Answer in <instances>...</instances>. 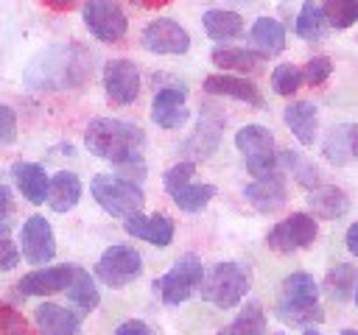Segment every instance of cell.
<instances>
[{"label": "cell", "instance_id": "obj_52", "mask_svg": "<svg viewBox=\"0 0 358 335\" xmlns=\"http://www.w3.org/2000/svg\"><path fill=\"white\" fill-rule=\"evenodd\" d=\"M277 335H282V332H277Z\"/></svg>", "mask_w": 358, "mask_h": 335}, {"label": "cell", "instance_id": "obj_27", "mask_svg": "<svg viewBox=\"0 0 358 335\" xmlns=\"http://www.w3.org/2000/svg\"><path fill=\"white\" fill-rule=\"evenodd\" d=\"M64 293H67L70 304H73L81 315H84V313H92V310L98 307V302H101V293H98V288H95L92 274L84 271L81 265L73 268V279H70V285H67Z\"/></svg>", "mask_w": 358, "mask_h": 335}, {"label": "cell", "instance_id": "obj_23", "mask_svg": "<svg viewBox=\"0 0 358 335\" xmlns=\"http://www.w3.org/2000/svg\"><path fill=\"white\" fill-rule=\"evenodd\" d=\"M285 126L291 128V134L296 137L299 145H313L316 142V128H319V117H316V106L310 100H296L288 103L282 112Z\"/></svg>", "mask_w": 358, "mask_h": 335}, {"label": "cell", "instance_id": "obj_7", "mask_svg": "<svg viewBox=\"0 0 358 335\" xmlns=\"http://www.w3.org/2000/svg\"><path fill=\"white\" fill-rule=\"evenodd\" d=\"M204 279V265L196 254H182L168 274L154 279V293L162 304H182L185 299L193 296V290H199Z\"/></svg>", "mask_w": 358, "mask_h": 335}, {"label": "cell", "instance_id": "obj_33", "mask_svg": "<svg viewBox=\"0 0 358 335\" xmlns=\"http://www.w3.org/2000/svg\"><path fill=\"white\" fill-rule=\"evenodd\" d=\"M322 156L330 165H347L352 159V151H350V123L327 128V134L322 137Z\"/></svg>", "mask_w": 358, "mask_h": 335}, {"label": "cell", "instance_id": "obj_32", "mask_svg": "<svg viewBox=\"0 0 358 335\" xmlns=\"http://www.w3.org/2000/svg\"><path fill=\"white\" fill-rule=\"evenodd\" d=\"M280 170H288L308 193L322 184L319 168H316L308 156H302V154H296V151H280Z\"/></svg>", "mask_w": 358, "mask_h": 335}, {"label": "cell", "instance_id": "obj_12", "mask_svg": "<svg viewBox=\"0 0 358 335\" xmlns=\"http://www.w3.org/2000/svg\"><path fill=\"white\" fill-rule=\"evenodd\" d=\"M140 70L129 59H109L103 64V89L109 103L115 106H129L140 95Z\"/></svg>", "mask_w": 358, "mask_h": 335}, {"label": "cell", "instance_id": "obj_44", "mask_svg": "<svg viewBox=\"0 0 358 335\" xmlns=\"http://www.w3.org/2000/svg\"><path fill=\"white\" fill-rule=\"evenodd\" d=\"M344 240H347L350 254H352V257H358V221H355V223L347 229V237H344Z\"/></svg>", "mask_w": 358, "mask_h": 335}, {"label": "cell", "instance_id": "obj_19", "mask_svg": "<svg viewBox=\"0 0 358 335\" xmlns=\"http://www.w3.org/2000/svg\"><path fill=\"white\" fill-rule=\"evenodd\" d=\"M243 198L257 209V212H274L288 201V187L282 173H271V176H260L255 181H249L243 187Z\"/></svg>", "mask_w": 358, "mask_h": 335}, {"label": "cell", "instance_id": "obj_5", "mask_svg": "<svg viewBox=\"0 0 358 335\" xmlns=\"http://www.w3.org/2000/svg\"><path fill=\"white\" fill-rule=\"evenodd\" d=\"M235 148L243 154L246 170H249L252 179L271 176V173H282V170H280V151H277L274 134H271L266 126L249 123V126L238 128V134H235Z\"/></svg>", "mask_w": 358, "mask_h": 335}, {"label": "cell", "instance_id": "obj_41", "mask_svg": "<svg viewBox=\"0 0 358 335\" xmlns=\"http://www.w3.org/2000/svg\"><path fill=\"white\" fill-rule=\"evenodd\" d=\"M20 262V246L8 237L0 240V271H14Z\"/></svg>", "mask_w": 358, "mask_h": 335}, {"label": "cell", "instance_id": "obj_15", "mask_svg": "<svg viewBox=\"0 0 358 335\" xmlns=\"http://www.w3.org/2000/svg\"><path fill=\"white\" fill-rule=\"evenodd\" d=\"M20 251L31 265H45L56 257V237L42 215H31L20 232Z\"/></svg>", "mask_w": 358, "mask_h": 335}, {"label": "cell", "instance_id": "obj_22", "mask_svg": "<svg viewBox=\"0 0 358 335\" xmlns=\"http://www.w3.org/2000/svg\"><path fill=\"white\" fill-rule=\"evenodd\" d=\"M14 184L20 187V193L25 195V201L31 204H45L48 201V187H50V176L45 173L42 165L36 162H17L11 168Z\"/></svg>", "mask_w": 358, "mask_h": 335}, {"label": "cell", "instance_id": "obj_46", "mask_svg": "<svg viewBox=\"0 0 358 335\" xmlns=\"http://www.w3.org/2000/svg\"><path fill=\"white\" fill-rule=\"evenodd\" d=\"M350 151L352 159H358V123H350Z\"/></svg>", "mask_w": 358, "mask_h": 335}, {"label": "cell", "instance_id": "obj_6", "mask_svg": "<svg viewBox=\"0 0 358 335\" xmlns=\"http://www.w3.org/2000/svg\"><path fill=\"white\" fill-rule=\"evenodd\" d=\"M90 190H92V198L98 201V207L112 218H129V215L140 212L143 201H145L140 184H134L123 176H112V173L92 176Z\"/></svg>", "mask_w": 358, "mask_h": 335}, {"label": "cell", "instance_id": "obj_35", "mask_svg": "<svg viewBox=\"0 0 358 335\" xmlns=\"http://www.w3.org/2000/svg\"><path fill=\"white\" fill-rule=\"evenodd\" d=\"M322 11L330 28H352L358 22V0H322Z\"/></svg>", "mask_w": 358, "mask_h": 335}, {"label": "cell", "instance_id": "obj_50", "mask_svg": "<svg viewBox=\"0 0 358 335\" xmlns=\"http://www.w3.org/2000/svg\"><path fill=\"white\" fill-rule=\"evenodd\" d=\"M302 335H319V332H316V329H310V327H308V329H305V332H302Z\"/></svg>", "mask_w": 358, "mask_h": 335}, {"label": "cell", "instance_id": "obj_17", "mask_svg": "<svg viewBox=\"0 0 358 335\" xmlns=\"http://www.w3.org/2000/svg\"><path fill=\"white\" fill-rule=\"evenodd\" d=\"M34 324L39 335H81V313L56 302H42L34 310Z\"/></svg>", "mask_w": 358, "mask_h": 335}, {"label": "cell", "instance_id": "obj_11", "mask_svg": "<svg viewBox=\"0 0 358 335\" xmlns=\"http://www.w3.org/2000/svg\"><path fill=\"white\" fill-rule=\"evenodd\" d=\"M221 134H224V112H221L218 106L204 103L193 134H190V137L185 140V145H182L185 159L199 162V159L213 156V151H215L218 142H221Z\"/></svg>", "mask_w": 358, "mask_h": 335}, {"label": "cell", "instance_id": "obj_8", "mask_svg": "<svg viewBox=\"0 0 358 335\" xmlns=\"http://www.w3.org/2000/svg\"><path fill=\"white\" fill-rule=\"evenodd\" d=\"M140 274H143V257L134 246H126V243L109 246L95 262V276L106 288H126Z\"/></svg>", "mask_w": 358, "mask_h": 335}, {"label": "cell", "instance_id": "obj_34", "mask_svg": "<svg viewBox=\"0 0 358 335\" xmlns=\"http://www.w3.org/2000/svg\"><path fill=\"white\" fill-rule=\"evenodd\" d=\"M171 198L182 212H201L215 198V187L213 184H201V181H187L176 193H171Z\"/></svg>", "mask_w": 358, "mask_h": 335}, {"label": "cell", "instance_id": "obj_47", "mask_svg": "<svg viewBox=\"0 0 358 335\" xmlns=\"http://www.w3.org/2000/svg\"><path fill=\"white\" fill-rule=\"evenodd\" d=\"M131 3H137V6H143V8H159V6L173 3V0H131Z\"/></svg>", "mask_w": 358, "mask_h": 335}, {"label": "cell", "instance_id": "obj_38", "mask_svg": "<svg viewBox=\"0 0 358 335\" xmlns=\"http://www.w3.org/2000/svg\"><path fill=\"white\" fill-rule=\"evenodd\" d=\"M330 73H333V61L327 56H310L302 67V81L308 87H319L330 78Z\"/></svg>", "mask_w": 358, "mask_h": 335}, {"label": "cell", "instance_id": "obj_48", "mask_svg": "<svg viewBox=\"0 0 358 335\" xmlns=\"http://www.w3.org/2000/svg\"><path fill=\"white\" fill-rule=\"evenodd\" d=\"M3 237H8V221L6 218H0V240Z\"/></svg>", "mask_w": 358, "mask_h": 335}, {"label": "cell", "instance_id": "obj_4", "mask_svg": "<svg viewBox=\"0 0 358 335\" xmlns=\"http://www.w3.org/2000/svg\"><path fill=\"white\" fill-rule=\"evenodd\" d=\"M249 285H252V276L246 265L224 260V262H215L210 271H204L199 290L204 302L221 310H229V307H238V302H243V296L249 293Z\"/></svg>", "mask_w": 358, "mask_h": 335}, {"label": "cell", "instance_id": "obj_51", "mask_svg": "<svg viewBox=\"0 0 358 335\" xmlns=\"http://www.w3.org/2000/svg\"><path fill=\"white\" fill-rule=\"evenodd\" d=\"M352 299H355V307H358V288H355V293H352Z\"/></svg>", "mask_w": 358, "mask_h": 335}, {"label": "cell", "instance_id": "obj_36", "mask_svg": "<svg viewBox=\"0 0 358 335\" xmlns=\"http://www.w3.org/2000/svg\"><path fill=\"white\" fill-rule=\"evenodd\" d=\"M302 84H305L302 81V67H296V64L285 61V64H277L274 73H271V87H274L277 95H294Z\"/></svg>", "mask_w": 358, "mask_h": 335}, {"label": "cell", "instance_id": "obj_29", "mask_svg": "<svg viewBox=\"0 0 358 335\" xmlns=\"http://www.w3.org/2000/svg\"><path fill=\"white\" fill-rule=\"evenodd\" d=\"M294 31H296V36L305 39V42H319V39L327 36L330 25H327L324 11H322V6H319L316 0H305V3H302L299 14H296V22H294Z\"/></svg>", "mask_w": 358, "mask_h": 335}, {"label": "cell", "instance_id": "obj_13", "mask_svg": "<svg viewBox=\"0 0 358 335\" xmlns=\"http://www.w3.org/2000/svg\"><path fill=\"white\" fill-rule=\"evenodd\" d=\"M140 45L151 53H159V56H182L190 47V36L176 20L162 17V20H154L143 28Z\"/></svg>", "mask_w": 358, "mask_h": 335}, {"label": "cell", "instance_id": "obj_26", "mask_svg": "<svg viewBox=\"0 0 358 335\" xmlns=\"http://www.w3.org/2000/svg\"><path fill=\"white\" fill-rule=\"evenodd\" d=\"M201 28L213 42H232L243 34V17L227 8H210L201 17Z\"/></svg>", "mask_w": 358, "mask_h": 335}, {"label": "cell", "instance_id": "obj_24", "mask_svg": "<svg viewBox=\"0 0 358 335\" xmlns=\"http://www.w3.org/2000/svg\"><path fill=\"white\" fill-rule=\"evenodd\" d=\"M81 201V179L73 170H59L50 176V187H48V207L53 212H70L76 204Z\"/></svg>", "mask_w": 358, "mask_h": 335}, {"label": "cell", "instance_id": "obj_49", "mask_svg": "<svg viewBox=\"0 0 358 335\" xmlns=\"http://www.w3.org/2000/svg\"><path fill=\"white\" fill-rule=\"evenodd\" d=\"M338 335H358V329H341Z\"/></svg>", "mask_w": 358, "mask_h": 335}, {"label": "cell", "instance_id": "obj_18", "mask_svg": "<svg viewBox=\"0 0 358 335\" xmlns=\"http://www.w3.org/2000/svg\"><path fill=\"white\" fill-rule=\"evenodd\" d=\"M123 229L137 237V240H145L151 246H171L173 240V221L162 212H154V215H143V212H134L129 218H123Z\"/></svg>", "mask_w": 358, "mask_h": 335}, {"label": "cell", "instance_id": "obj_28", "mask_svg": "<svg viewBox=\"0 0 358 335\" xmlns=\"http://www.w3.org/2000/svg\"><path fill=\"white\" fill-rule=\"evenodd\" d=\"M266 56H260L252 47H218L213 50V64L229 73H257L263 67Z\"/></svg>", "mask_w": 358, "mask_h": 335}, {"label": "cell", "instance_id": "obj_39", "mask_svg": "<svg viewBox=\"0 0 358 335\" xmlns=\"http://www.w3.org/2000/svg\"><path fill=\"white\" fill-rule=\"evenodd\" d=\"M0 335H34V332L14 307L3 304L0 307Z\"/></svg>", "mask_w": 358, "mask_h": 335}, {"label": "cell", "instance_id": "obj_3", "mask_svg": "<svg viewBox=\"0 0 358 335\" xmlns=\"http://www.w3.org/2000/svg\"><path fill=\"white\" fill-rule=\"evenodd\" d=\"M277 318L291 327H305V329L324 318L322 304H319V285L310 274L294 271L282 279L280 299H277Z\"/></svg>", "mask_w": 358, "mask_h": 335}, {"label": "cell", "instance_id": "obj_30", "mask_svg": "<svg viewBox=\"0 0 358 335\" xmlns=\"http://www.w3.org/2000/svg\"><path fill=\"white\" fill-rule=\"evenodd\" d=\"M266 332V313H263V304L260 302H246L241 307V313L227 324L221 327L215 335H263Z\"/></svg>", "mask_w": 358, "mask_h": 335}, {"label": "cell", "instance_id": "obj_20", "mask_svg": "<svg viewBox=\"0 0 358 335\" xmlns=\"http://www.w3.org/2000/svg\"><path fill=\"white\" fill-rule=\"evenodd\" d=\"M204 92H207V95L232 98V100H241V103H249V106H263L260 89H257L252 81L241 78V75H227V73L207 75V78H204Z\"/></svg>", "mask_w": 358, "mask_h": 335}, {"label": "cell", "instance_id": "obj_1", "mask_svg": "<svg viewBox=\"0 0 358 335\" xmlns=\"http://www.w3.org/2000/svg\"><path fill=\"white\" fill-rule=\"evenodd\" d=\"M87 78H90V53L81 45H56L39 53L25 73V84L42 92L76 89Z\"/></svg>", "mask_w": 358, "mask_h": 335}, {"label": "cell", "instance_id": "obj_14", "mask_svg": "<svg viewBox=\"0 0 358 335\" xmlns=\"http://www.w3.org/2000/svg\"><path fill=\"white\" fill-rule=\"evenodd\" d=\"M151 120L159 128H182L190 120L187 109V87L182 84H165L157 89L151 100Z\"/></svg>", "mask_w": 358, "mask_h": 335}, {"label": "cell", "instance_id": "obj_10", "mask_svg": "<svg viewBox=\"0 0 358 335\" xmlns=\"http://www.w3.org/2000/svg\"><path fill=\"white\" fill-rule=\"evenodd\" d=\"M84 25L87 31L98 39V42H106V45H115L126 36L129 31V22H126V14L120 8L117 0H87L84 3Z\"/></svg>", "mask_w": 358, "mask_h": 335}, {"label": "cell", "instance_id": "obj_16", "mask_svg": "<svg viewBox=\"0 0 358 335\" xmlns=\"http://www.w3.org/2000/svg\"><path fill=\"white\" fill-rule=\"evenodd\" d=\"M73 262H62V265H50V268H36L31 274H25L17 282V293L20 296H53V293H64L70 279H73Z\"/></svg>", "mask_w": 358, "mask_h": 335}, {"label": "cell", "instance_id": "obj_40", "mask_svg": "<svg viewBox=\"0 0 358 335\" xmlns=\"http://www.w3.org/2000/svg\"><path fill=\"white\" fill-rule=\"evenodd\" d=\"M14 140H17V114L11 106L0 103V142L8 145Z\"/></svg>", "mask_w": 358, "mask_h": 335}, {"label": "cell", "instance_id": "obj_9", "mask_svg": "<svg viewBox=\"0 0 358 335\" xmlns=\"http://www.w3.org/2000/svg\"><path fill=\"white\" fill-rule=\"evenodd\" d=\"M319 234V223L313 215L308 212H294L288 218H282L280 223H274L266 234V246L277 254H291L299 248H308Z\"/></svg>", "mask_w": 358, "mask_h": 335}, {"label": "cell", "instance_id": "obj_2", "mask_svg": "<svg viewBox=\"0 0 358 335\" xmlns=\"http://www.w3.org/2000/svg\"><path fill=\"white\" fill-rule=\"evenodd\" d=\"M84 145L90 154H95L117 168L123 162L143 156L145 134L134 123L115 120V117H95L84 128Z\"/></svg>", "mask_w": 358, "mask_h": 335}, {"label": "cell", "instance_id": "obj_42", "mask_svg": "<svg viewBox=\"0 0 358 335\" xmlns=\"http://www.w3.org/2000/svg\"><path fill=\"white\" fill-rule=\"evenodd\" d=\"M115 335H154V329L140 318H129L115 329Z\"/></svg>", "mask_w": 358, "mask_h": 335}, {"label": "cell", "instance_id": "obj_43", "mask_svg": "<svg viewBox=\"0 0 358 335\" xmlns=\"http://www.w3.org/2000/svg\"><path fill=\"white\" fill-rule=\"evenodd\" d=\"M11 212H14V193H11V187L0 184V218L8 221Z\"/></svg>", "mask_w": 358, "mask_h": 335}, {"label": "cell", "instance_id": "obj_21", "mask_svg": "<svg viewBox=\"0 0 358 335\" xmlns=\"http://www.w3.org/2000/svg\"><path fill=\"white\" fill-rule=\"evenodd\" d=\"M308 207H310L313 218L336 221L350 212V195L336 184H319L316 190L308 193Z\"/></svg>", "mask_w": 358, "mask_h": 335}, {"label": "cell", "instance_id": "obj_45", "mask_svg": "<svg viewBox=\"0 0 358 335\" xmlns=\"http://www.w3.org/2000/svg\"><path fill=\"white\" fill-rule=\"evenodd\" d=\"M48 8H56V11H67V8H73L78 0H42Z\"/></svg>", "mask_w": 358, "mask_h": 335}, {"label": "cell", "instance_id": "obj_31", "mask_svg": "<svg viewBox=\"0 0 358 335\" xmlns=\"http://www.w3.org/2000/svg\"><path fill=\"white\" fill-rule=\"evenodd\" d=\"M355 288H358V268H355L352 262H338V265H333V268L327 271V276H324V290H327L336 302H341V304L352 299Z\"/></svg>", "mask_w": 358, "mask_h": 335}, {"label": "cell", "instance_id": "obj_25", "mask_svg": "<svg viewBox=\"0 0 358 335\" xmlns=\"http://www.w3.org/2000/svg\"><path fill=\"white\" fill-rule=\"evenodd\" d=\"M249 45H252V50H257L266 59L282 53V47H285V28H282V22L274 20V17H257L252 31H249Z\"/></svg>", "mask_w": 358, "mask_h": 335}, {"label": "cell", "instance_id": "obj_37", "mask_svg": "<svg viewBox=\"0 0 358 335\" xmlns=\"http://www.w3.org/2000/svg\"><path fill=\"white\" fill-rule=\"evenodd\" d=\"M193 179H196V162L182 159V162H176L173 168L165 170L162 184H165V190H168V195H171V193H176L182 184H187V181H193Z\"/></svg>", "mask_w": 358, "mask_h": 335}]
</instances>
